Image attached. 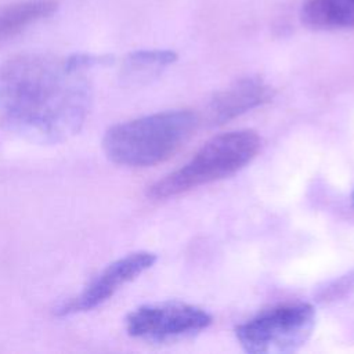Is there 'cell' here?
I'll list each match as a JSON object with an SVG mask.
<instances>
[{"label":"cell","mask_w":354,"mask_h":354,"mask_svg":"<svg viewBox=\"0 0 354 354\" xmlns=\"http://www.w3.org/2000/svg\"><path fill=\"white\" fill-rule=\"evenodd\" d=\"M75 55L19 54L0 65V126L37 141L76 134L88 113L90 87Z\"/></svg>","instance_id":"obj_1"},{"label":"cell","mask_w":354,"mask_h":354,"mask_svg":"<svg viewBox=\"0 0 354 354\" xmlns=\"http://www.w3.org/2000/svg\"><path fill=\"white\" fill-rule=\"evenodd\" d=\"M198 116L166 111L112 126L104 136L106 156L123 166L147 167L173 156L194 134Z\"/></svg>","instance_id":"obj_2"},{"label":"cell","mask_w":354,"mask_h":354,"mask_svg":"<svg viewBox=\"0 0 354 354\" xmlns=\"http://www.w3.org/2000/svg\"><path fill=\"white\" fill-rule=\"evenodd\" d=\"M260 147L261 140L253 130L218 134L209 140L183 167L153 183L147 194L152 199H166L230 177L250 163Z\"/></svg>","instance_id":"obj_3"},{"label":"cell","mask_w":354,"mask_h":354,"mask_svg":"<svg viewBox=\"0 0 354 354\" xmlns=\"http://www.w3.org/2000/svg\"><path fill=\"white\" fill-rule=\"evenodd\" d=\"M315 325V310L308 303H286L264 310L236 326V339L248 353H293Z\"/></svg>","instance_id":"obj_4"},{"label":"cell","mask_w":354,"mask_h":354,"mask_svg":"<svg viewBox=\"0 0 354 354\" xmlns=\"http://www.w3.org/2000/svg\"><path fill=\"white\" fill-rule=\"evenodd\" d=\"M210 324L212 317L205 310L176 300L141 306L126 318V329L130 336L152 343L187 339Z\"/></svg>","instance_id":"obj_5"},{"label":"cell","mask_w":354,"mask_h":354,"mask_svg":"<svg viewBox=\"0 0 354 354\" xmlns=\"http://www.w3.org/2000/svg\"><path fill=\"white\" fill-rule=\"evenodd\" d=\"M156 261V256L149 252L130 253L109 264L84 290L59 308L61 314H71L91 310L106 301L120 286L133 281Z\"/></svg>","instance_id":"obj_6"},{"label":"cell","mask_w":354,"mask_h":354,"mask_svg":"<svg viewBox=\"0 0 354 354\" xmlns=\"http://www.w3.org/2000/svg\"><path fill=\"white\" fill-rule=\"evenodd\" d=\"M272 88L257 77H245L223 91L207 104L205 118L210 124L225 123L272 98Z\"/></svg>","instance_id":"obj_7"},{"label":"cell","mask_w":354,"mask_h":354,"mask_svg":"<svg viewBox=\"0 0 354 354\" xmlns=\"http://www.w3.org/2000/svg\"><path fill=\"white\" fill-rule=\"evenodd\" d=\"M58 10V0H19L0 7V44Z\"/></svg>","instance_id":"obj_8"},{"label":"cell","mask_w":354,"mask_h":354,"mask_svg":"<svg viewBox=\"0 0 354 354\" xmlns=\"http://www.w3.org/2000/svg\"><path fill=\"white\" fill-rule=\"evenodd\" d=\"M300 18L317 30L354 28V0H304Z\"/></svg>","instance_id":"obj_9"},{"label":"cell","mask_w":354,"mask_h":354,"mask_svg":"<svg viewBox=\"0 0 354 354\" xmlns=\"http://www.w3.org/2000/svg\"><path fill=\"white\" fill-rule=\"evenodd\" d=\"M177 59L170 50H142L131 53L123 62V73L130 79H148L158 75L167 65Z\"/></svg>","instance_id":"obj_10"},{"label":"cell","mask_w":354,"mask_h":354,"mask_svg":"<svg viewBox=\"0 0 354 354\" xmlns=\"http://www.w3.org/2000/svg\"><path fill=\"white\" fill-rule=\"evenodd\" d=\"M353 203H354V192H353Z\"/></svg>","instance_id":"obj_11"}]
</instances>
